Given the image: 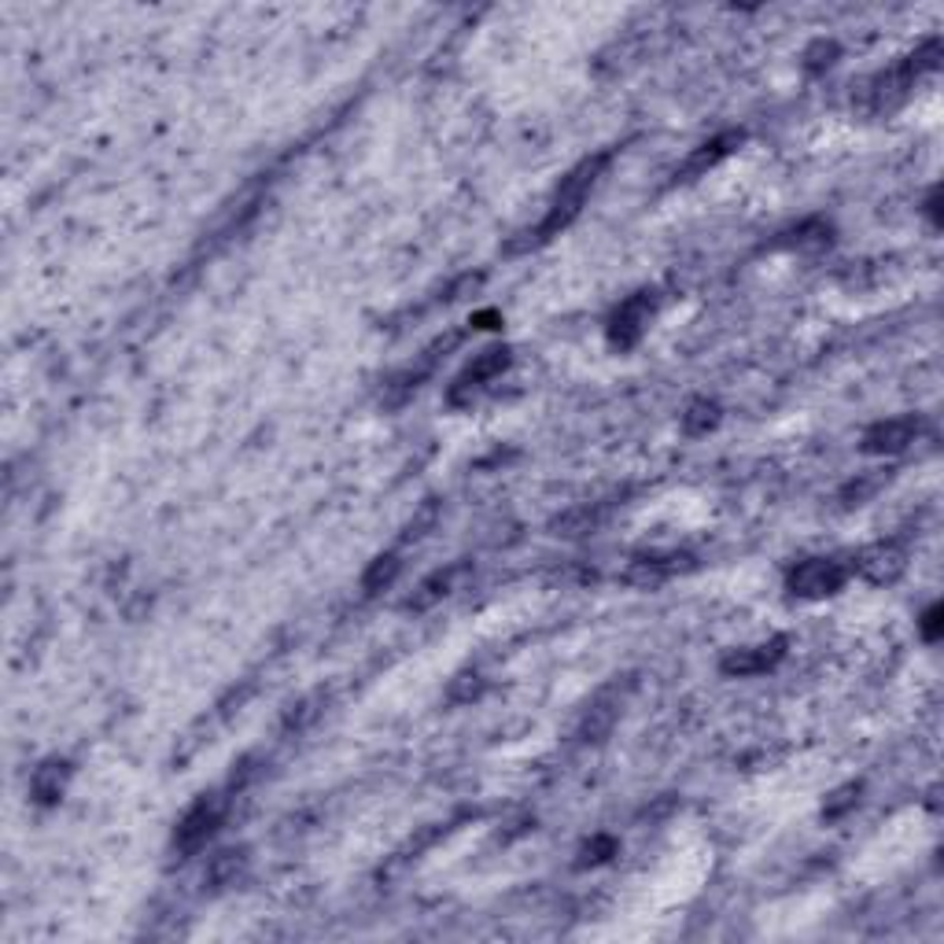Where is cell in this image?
<instances>
[{"label": "cell", "instance_id": "cell-1", "mask_svg": "<svg viewBox=\"0 0 944 944\" xmlns=\"http://www.w3.org/2000/svg\"><path fill=\"white\" fill-rule=\"evenodd\" d=\"M609 163H613V152H597V155H591V159H583L580 167H572L569 178L561 181V189H558V195H554V203H550V211H546L543 222H539L532 233H524L521 240H513V244L505 248V251H510V255H516V251H532V248H539V244H546V240H554L561 229H569L575 218H580L586 195L594 192L597 178L605 174Z\"/></svg>", "mask_w": 944, "mask_h": 944}, {"label": "cell", "instance_id": "cell-2", "mask_svg": "<svg viewBox=\"0 0 944 944\" xmlns=\"http://www.w3.org/2000/svg\"><path fill=\"white\" fill-rule=\"evenodd\" d=\"M937 63H941V41L930 38V41L918 44L912 56H904L901 63H893V67H885V71L874 74L871 82L863 86L860 108L867 114H890V111H896L907 97H912V89H915L918 78L937 71Z\"/></svg>", "mask_w": 944, "mask_h": 944}, {"label": "cell", "instance_id": "cell-3", "mask_svg": "<svg viewBox=\"0 0 944 944\" xmlns=\"http://www.w3.org/2000/svg\"><path fill=\"white\" fill-rule=\"evenodd\" d=\"M657 307H661V295L653 292V288H639L635 295H627L624 303L613 310V318H609V329H605L609 343L620 351H631L642 337H646Z\"/></svg>", "mask_w": 944, "mask_h": 944}, {"label": "cell", "instance_id": "cell-4", "mask_svg": "<svg viewBox=\"0 0 944 944\" xmlns=\"http://www.w3.org/2000/svg\"><path fill=\"white\" fill-rule=\"evenodd\" d=\"M631 679H624V683H609V686H602L597 690V694L591 697V705H586V712H583V720H580V731H575V739L580 742H586V745H597V742H605L609 739V731L616 727V720H620V712H624V701H627V694H631Z\"/></svg>", "mask_w": 944, "mask_h": 944}, {"label": "cell", "instance_id": "cell-5", "mask_svg": "<svg viewBox=\"0 0 944 944\" xmlns=\"http://www.w3.org/2000/svg\"><path fill=\"white\" fill-rule=\"evenodd\" d=\"M848 583V565L837 558H809L801 561L797 569L790 572V594L793 597H809V602H815V597H831L837 594L842 586Z\"/></svg>", "mask_w": 944, "mask_h": 944}, {"label": "cell", "instance_id": "cell-6", "mask_svg": "<svg viewBox=\"0 0 944 944\" xmlns=\"http://www.w3.org/2000/svg\"><path fill=\"white\" fill-rule=\"evenodd\" d=\"M222 815H225L222 801H218V797H200L178 820V826H174V848L181 852V856H192L195 848H203L214 837V831L222 826Z\"/></svg>", "mask_w": 944, "mask_h": 944}, {"label": "cell", "instance_id": "cell-7", "mask_svg": "<svg viewBox=\"0 0 944 944\" xmlns=\"http://www.w3.org/2000/svg\"><path fill=\"white\" fill-rule=\"evenodd\" d=\"M513 362V351L510 348H488L483 354H476L462 373H458V380L451 384V402L454 406H465V402H472V395H476L480 388H488L494 376H502L505 370H510Z\"/></svg>", "mask_w": 944, "mask_h": 944}, {"label": "cell", "instance_id": "cell-8", "mask_svg": "<svg viewBox=\"0 0 944 944\" xmlns=\"http://www.w3.org/2000/svg\"><path fill=\"white\" fill-rule=\"evenodd\" d=\"M918 429H923V424H918V418H912V413H907V418H885L863 432L860 446H863V454H871V458L901 454L918 440Z\"/></svg>", "mask_w": 944, "mask_h": 944}, {"label": "cell", "instance_id": "cell-9", "mask_svg": "<svg viewBox=\"0 0 944 944\" xmlns=\"http://www.w3.org/2000/svg\"><path fill=\"white\" fill-rule=\"evenodd\" d=\"M469 575H472V561H454V565L424 575V580L418 583V591L406 597V609L410 613H429V609L440 605L443 597H451L458 586L469 580Z\"/></svg>", "mask_w": 944, "mask_h": 944}, {"label": "cell", "instance_id": "cell-10", "mask_svg": "<svg viewBox=\"0 0 944 944\" xmlns=\"http://www.w3.org/2000/svg\"><path fill=\"white\" fill-rule=\"evenodd\" d=\"M782 657H786V639H771V642H760V646L731 650L727 657L720 661V672L727 679H753V675L771 672Z\"/></svg>", "mask_w": 944, "mask_h": 944}, {"label": "cell", "instance_id": "cell-11", "mask_svg": "<svg viewBox=\"0 0 944 944\" xmlns=\"http://www.w3.org/2000/svg\"><path fill=\"white\" fill-rule=\"evenodd\" d=\"M454 343H458V337H443V340H435L432 348L424 351L418 362L406 365V370H402V373L391 376V380H388V406H399L402 399H410L413 391L421 388V380L435 370V362H440V354H443V351H451Z\"/></svg>", "mask_w": 944, "mask_h": 944}, {"label": "cell", "instance_id": "cell-12", "mask_svg": "<svg viewBox=\"0 0 944 944\" xmlns=\"http://www.w3.org/2000/svg\"><path fill=\"white\" fill-rule=\"evenodd\" d=\"M742 144V133H720V137H712V141H705L701 148H694V152H690L686 159H683V167L675 170V181H697V178H705L712 167H720L723 159H727L734 148Z\"/></svg>", "mask_w": 944, "mask_h": 944}, {"label": "cell", "instance_id": "cell-13", "mask_svg": "<svg viewBox=\"0 0 944 944\" xmlns=\"http://www.w3.org/2000/svg\"><path fill=\"white\" fill-rule=\"evenodd\" d=\"M694 561H690V554H646V558H635L624 572V583L631 586H661L664 580H672V575L686 572Z\"/></svg>", "mask_w": 944, "mask_h": 944}, {"label": "cell", "instance_id": "cell-14", "mask_svg": "<svg viewBox=\"0 0 944 944\" xmlns=\"http://www.w3.org/2000/svg\"><path fill=\"white\" fill-rule=\"evenodd\" d=\"M856 569L867 575L871 583H893L896 575L907 569V554H904V546H896V543H874L860 554Z\"/></svg>", "mask_w": 944, "mask_h": 944}, {"label": "cell", "instance_id": "cell-15", "mask_svg": "<svg viewBox=\"0 0 944 944\" xmlns=\"http://www.w3.org/2000/svg\"><path fill=\"white\" fill-rule=\"evenodd\" d=\"M67 782H71V764L67 760H44V764L33 767L30 775V797L41 804V809H52V804L63 801Z\"/></svg>", "mask_w": 944, "mask_h": 944}, {"label": "cell", "instance_id": "cell-16", "mask_svg": "<svg viewBox=\"0 0 944 944\" xmlns=\"http://www.w3.org/2000/svg\"><path fill=\"white\" fill-rule=\"evenodd\" d=\"M244 874H248V848H222V852H214L211 863H207L203 885L214 893H222V890H229V885H237Z\"/></svg>", "mask_w": 944, "mask_h": 944}, {"label": "cell", "instance_id": "cell-17", "mask_svg": "<svg viewBox=\"0 0 944 944\" xmlns=\"http://www.w3.org/2000/svg\"><path fill=\"white\" fill-rule=\"evenodd\" d=\"M605 513H609V505H605V502H594V505H575V510L561 513L558 521H550V532H554V535H565V539L586 535V532H594V528L605 521Z\"/></svg>", "mask_w": 944, "mask_h": 944}, {"label": "cell", "instance_id": "cell-18", "mask_svg": "<svg viewBox=\"0 0 944 944\" xmlns=\"http://www.w3.org/2000/svg\"><path fill=\"white\" fill-rule=\"evenodd\" d=\"M399 572H402L399 554H380V558L373 561V565L362 572V591L370 594V597H373V594H380V591H384V586L395 583V575H399Z\"/></svg>", "mask_w": 944, "mask_h": 944}, {"label": "cell", "instance_id": "cell-19", "mask_svg": "<svg viewBox=\"0 0 944 944\" xmlns=\"http://www.w3.org/2000/svg\"><path fill=\"white\" fill-rule=\"evenodd\" d=\"M720 424V402L694 399L683 413V432L686 435H709Z\"/></svg>", "mask_w": 944, "mask_h": 944}, {"label": "cell", "instance_id": "cell-20", "mask_svg": "<svg viewBox=\"0 0 944 944\" xmlns=\"http://www.w3.org/2000/svg\"><path fill=\"white\" fill-rule=\"evenodd\" d=\"M440 513H443L440 499H424L418 505V513H413L406 521V528H402V539H406V543H418V539H424L435 524H440Z\"/></svg>", "mask_w": 944, "mask_h": 944}, {"label": "cell", "instance_id": "cell-21", "mask_svg": "<svg viewBox=\"0 0 944 944\" xmlns=\"http://www.w3.org/2000/svg\"><path fill=\"white\" fill-rule=\"evenodd\" d=\"M786 237L790 240H782V244H790V248H826L831 244V225L812 218V222H804L801 229H793Z\"/></svg>", "mask_w": 944, "mask_h": 944}, {"label": "cell", "instance_id": "cell-22", "mask_svg": "<svg viewBox=\"0 0 944 944\" xmlns=\"http://www.w3.org/2000/svg\"><path fill=\"white\" fill-rule=\"evenodd\" d=\"M616 837H609V834H594L591 842H583V848H580V860H575V867H597V863H605V860H613L616 856Z\"/></svg>", "mask_w": 944, "mask_h": 944}, {"label": "cell", "instance_id": "cell-23", "mask_svg": "<svg viewBox=\"0 0 944 944\" xmlns=\"http://www.w3.org/2000/svg\"><path fill=\"white\" fill-rule=\"evenodd\" d=\"M483 694V679L476 672H462L451 679V690H446V701L451 705H469V701H476Z\"/></svg>", "mask_w": 944, "mask_h": 944}, {"label": "cell", "instance_id": "cell-24", "mask_svg": "<svg viewBox=\"0 0 944 944\" xmlns=\"http://www.w3.org/2000/svg\"><path fill=\"white\" fill-rule=\"evenodd\" d=\"M856 801H860V786H845V790H837V793H834V801H826L823 815H826V820H837V815H845L848 809H856Z\"/></svg>", "mask_w": 944, "mask_h": 944}, {"label": "cell", "instance_id": "cell-25", "mask_svg": "<svg viewBox=\"0 0 944 944\" xmlns=\"http://www.w3.org/2000/svg\"><path fill=\"white\" fill-rule=\"evenodd\" d=\"M834 56H837V44L834 41H820V44H812L804 60H809V71H823V67L834 63Z\"/></svg>", "mask_w": 944, "mask_h": 944}, {"label": "cell", "instance_id": "cell-26", "mask_svg": "<svg viewBox=\"0 0 944 944\" xmlns=\"http://www.w3.org/2000/svg\"><path fill=\"white\" fill-rule=\"evenodd\" d=\"M318 701H321V697H307V701H299V709L292 712V716H288V720H284V727H295V731H303V727H307V723H310V720H314V716H318V709H314V705H318Z\"/></svg>", "mask_w": 944, "mask_h": 944}, {"label": "cell", "instance_id": "cell-27", "mask_svg": "<svg viewBox=\"0 0 944 944\" xmlns=\"http://www.w3.org/2000/svg\"><path fill=\"white\" fill-rule=\"evenodd\" d=\"M944 631V609L941 605H930L926 616H923V639L926 642H937Z\"/></svg>", "mask_w": 944, "mask_h": 944}, {"label": "cell", "instance_id": "cell-28", "mask_svg": "<svg viewBox=\"0 0 944 944\" xmlns=\"http://www.w3.org/2000/svg\"><path fill=\"white\" fill-rule=\"evenodd\" d=\"M926 211H930V218H934V225H941V195L934 192L930 195V203H926Z\"/></svg>", "mask_w": 944, "mask_h": 944}, {"label": "cell", "instance_id": "cell-29", "mask_svg": "<svg viewBox=\"0 0 944 944\" xmlns=\"http://www.w3.org/2000/svg\"><path fill=\"white\" fill-rule=\"evenodd\" d=\"M472 321H476L480 329H494V321H502V318H499V314H476Z\"/></svg>", "mask_w": 944, "mask_h": 944}]
</instances>
